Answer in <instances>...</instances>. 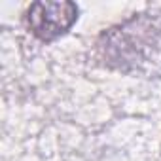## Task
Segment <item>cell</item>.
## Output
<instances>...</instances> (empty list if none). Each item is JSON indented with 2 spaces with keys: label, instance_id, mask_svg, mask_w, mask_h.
<instances>
[{
  "label": "cell",
  "instance_id": "obj_1",
  "mask_svg": "<svg viewBox=\"0 0 161 161\" xmlns=\"http://www.w3.org/2000/svg\"><path fill=\"white\" fill-rule=\"evenodd\" d=\"M161 36V25L155 17L140 14L129 21L108 29L97 42L101 59L110 68H129L144 61L146 53Z\"/></svg>",
  "mask_w": 161,
  "mask_h": 161
},
{
  "label": "cell",
  "instance_id": "obj_2",
  "mask_svg": "<svg viewBox=\"0 0 161 161\" xmlns=\"http://www.w3.org/2000/svg\"><path fill=\"white\" fill-rule=\"evenodd\" d=\"M80 8L74 2H32L25 12V25L32 36L51 42L70 31L78 21Z\"/></svg>",
  "mask_w": 161,
  "mask_h": 161
}]
</instances>
